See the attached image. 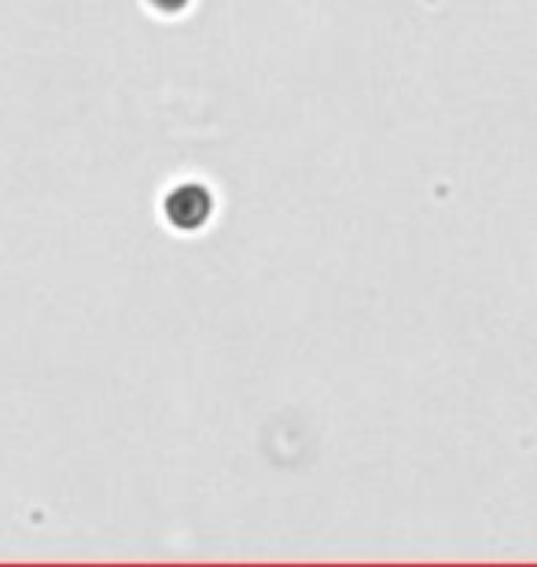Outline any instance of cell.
Listing matches in <instances>:
<instances>
[{
    "label": "cell",
    "mask_w": 537,
    "mask_h": 567,
    "mask_svg": "<svg viewBox=\"0 0 537 567\" xmlns=\"http://www.w3.org/2000/svg\"><path fill=\"white\" fill-rule=\"evenodd\" d=\"M169 221L180 225V229H196V225L207 221V214H210V196L203 188L196 185H185L180 192H174L169 196Z\"/></svg>",
    "instance_id": "1"
}]
</instances>
